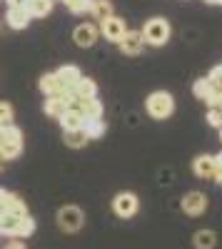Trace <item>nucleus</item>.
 <instances>
[{"instance_id": "obj_7", "label": "nucleus", "mask_w": 222, "mask_h": 249, "mask_svg": "<svg viewBox=\"0 0 222 249\" xmlns=\"http://www.w3.org/2000/svg\"><path fill=\"white\" fill-rule=\"evenodd\" d=\"M100 33H103L105 40H110V43H120V37L128 33V25H125L123 18L110 15V18H105V20H100Z\"/></svg>"}, {"instance_id": "obj_13", "label": "nucleus", "mask_w": 222, "mask_h": 249, "mask_svg": "<svg viewBox=\"0 0 222 249\" xmlns=\"http://www.w3.org/2000/svg\"><path fill=\"white\" fill-rule=\"evenodd\" d=\"M65 110H68V92H63V95H48L45 97V115L57 120Z\"/></svg>"}, {"instance_id": "obj_31", "label": "nucleus", "mask_w": 222, "mask_h": 249, "mask_svg": "<svg viewBox=\"0 0 222 249\" xmlns=\"http://www.w3.org/2000/svg\"><path fill=\"white\" fill-rule=\"evenodd\" d=\"M212 179H215L217 184H222V167H215V175H212Z\"/></svg>"}, {"instance_id": "obj_24", "label": "nucleus", "mask_w": 222, "mask_h": 249, "mask_svg": "<svg viewBox=\"0 0 222 249\" xmlns=\"http://www.w3.org/2000/svg\"><path fill=\"white\" fill-rule=\"evenodd\" d=\"M192 92H195V97L197 100H207V95L212 92V82L207 80V77H200V80H195V85H192Z\"/></svg>"}, {"instance_id": "obj_12", "label": "nucleus", "mask_w": 222, "mask_h": 249, "mask_svg": "<svg viewBox=\"0 0 222 249\" xmlns=\"http://www.w3.org/2000/svg\"><path fill=\"white\" fill-rule=\"evenodd\" d=\"M192 170L200 179H212L215 175V155H200L192 162Z\"/></svg>"}, {"instance_id": "obj_22", "label": "nucleus", "mask_w": 222, "mask_h": 249, "mask_svg": "<svg viewBox=\"0 0 222 249\" xmlns=\"http://www.w3.org/2000/svg\"><path fill=\"white\" fill-rule=\"evenodd\" d=\"M90 15L95 20H105L112 15V5L108 3V0H92V5H90Z\"/></svg>"}, {"instance_id": "obj_17", "label": "nucleus", "mask_w": 222, "mask_h": 249, "mask_svg": "<svg viewBox=\"0 0 222 249\" xmlns=\"http://www.w3.org/2000/svg\"><path fill=\"white\" fill-rule=\"evenodd\" d=\"M40 90L45 92V97H48V95H63V92H68V90L63 88V82L57 80L55 72H48V75L40 77Z\"/></svg>"}, {"instance_id": "obj_23", "label": "nucleus", "mask_w": 222, "mask_h": 249, "mask_svg": "<svg viewBox=\"0 0 222 249\" xmlns=\"http://www.w3.org/2000/svg\"><path fill=\"white\" fill-rule=\"evenodd\" d=\"M83 130H85V135H88L90 140H97V137L105 135V122L100 120V117H97V120H85Z\"/></svg>"}, {"instance_id": "obj_30", "label": "nucleus", "mask_w": 222, "mask_h": 249, "mask_svg": "<svg viewBox=\"0 0 222 249\" xmlns=\"http://www.w3.org/2000/svg\"><path fill=\"white\" fill-rule=\"evenodd\" d=\"M3 249H28V247H25V242H20V239H10Z\"/></svg>"}, {"instance_id": "obj_11", "label": "nucleus", "mask_w": 222, "mask_h": 249, "mask_svg": "<svg viewBox=\"0 0 222 249\" xmlns=\"http://www.w3.org/2000/svg\"><path fill=\"white\" fill-rule=\"evenodd\" d=\"M5 20H8V25H10L13 30H23V28H28V23H30V13H28L25 5H10Z\"/></svg>"}, {"instance_id": "obj_8", "label": "nucleus", "mask_w": 222, "mask_h": 249, "mask_svg": "<svg viewBox=\"0 0 222 249\" xmlns=\"http://www.w3.org/2000/svg\"><path fill=\"white\" fill-rule=\"evenodd\" d=\"M5 212H10V214H28V207L18 195H13V192H8V190L0 187V214H5Z\"/></svg>"}, {"instance_id": "obj_35", "label": "nucleus", "mask_w": 222, "mask_h": 249, "mask_svg": "<svg viewBox=\"0 0 222 249\" xmlns=\"http://www.w3.org/2000/svg\"><path fill=\"white\" fill-rule=\"evenodd\" d=\"M3 162H5V160H3V157H0V170H3Z\"/></svg>"}, {"instance_id": "obj_14", "label": "nucleus", "mask_w": 222, "mask_h": 249, "mask_svg": "<svg viewBox=\"0 0 222 249\" xmlns=\"http://www.w3.org/2000/svg\"><path fill=\"white\" fill-rule=\"evenodd\" d=\"M57 122H60V127H63V132H68V130H80V127L85 124V115L68 107L63 115L57 117Z\"/></svg>"}, {"instance_id": "obj_27", "label": "nucleus", "mask_w": 222, "mask_h": 249, "mask_svg": "<svg viewBox=\"0 0 222 249\" xmlns=\"http://www.w3.org/2000/svg\"><path fill=\"white\" fill-rule=\"evenodd\" d=\"M13 105L10 102H0V127H8V124H13Z\"/></svg>"}, {"instance_id": "obj_2", "label": "nucleus", "mask_w": 222, "mask_h": 249, "mask_svg": "<svg viewBox=\"0 0 222 249\" xmlns=\"http://www.w3.org/2000/svg\"><path fill=\"white\" fill-rule=\"evenodd\" d=\"M145 110H148V115H150L152 120H167V117L175 112V100H172L170 92L157 90V92H152V95L145 100Z\"/></svg>"}, {"instance_id": "obj_33", "label": "nucleus", "mask_w": 222, "mask_h": 249, "mask_svg": "<svg viewBox=\"0 0 222 249\" xmlns=\"http://www.w3.org/2000/svg\"><path fill=\"white\" fill-rule=\"evenodd\" d=\"M215 167H222V152L215 155Z\"/></svg>"}, {"instance_id": "obj_29", "label": "nucleus", "mask_w": 222, "mask_h": 249, "mask_svg": "<svg viewBox=\"0 0 222 249\" xmlns=\"http://www.w3.org/2000/svg\"><path fill=\"white\" fill-rule=\"evenodd\" d=\"M207 80L212 82V88H217V90H222V65H217V68H212V70H210V75H207Z\"/></svg>"}, {"instance_id": "obj_15", "label": "nucleus", "mask_w": 222, "mask_h": 249, "mask_svg": "<svg viewBox=\"0 0 222 249\" xmlns=\"http://www.w3.org/2000/svg\"><path fill=\"white\" fill-rule=\"evenodd\" d=\"M55 75H57V80H60V82H63V88H65L68 92L75 88V82H77L80 77H83L80 68H75V65H63V68H60Z\"/></svg>"}, {"instance_id": "obj_16", "label": "nucleus", "mask_w": 222, "mask_h": 249, "mask_svg": "<svg viewBox=\"0 0 222 249\" xmlns=\"http://www.w3.org/2000/svg\"><path fill=\"white\" fill-rule=\"evenodd\" d=\"M70 97H97V85L90 80V77H80L75 82V88L68 92Z\"/></svg>"}, {"instance_id": "obj_1", "label": "nucleus", "mask_w": 222, "mask_h": 249, "mask_svg": "<svg viewBox=\"0 0 222 249\" xmlns=\"http://www.w3.org/2000/svg\"><path fill=\"white\" fill-rule=\"evenodd\" d=\"M140 33H143V40H145L148 45L163 48L167 40H170V33H172V30H170V23H167L165 18H150Z\"/></svg>"}, {"instance_id": "obj_18", "label": "nucleus", "mask_w": 222, "mask_h": 249, "mask_svg": "<svg viewBox=\"0 0 222 249\" xmlns=\"http://www.w3.org/2000/svg\"><path fill=\"white\" fill-rule=\"evenodd\" d=\"M192 242H195V249H215L217 234L212 230H197L195 237H192Z\"/></svg>"}, {"instance_id": "obj_5", "label": "nucleus", "mask_w": 222, "mask_h": 249, "mask_svg": "<svg viewBox=\"0 0 222 249\" xmlns=\"http://www.w3.org/2000/svg\"><path fill=\"white\" fill-rule=\"evenodd\" d=\"M137 207H140V199L137 195L132 192H117L115 199H112V212L120 217V219H130L137 214Z\"/></svg>"}, {"instance_id": "obj_37", "label": "nucleus", "mask_w": 222, "mask_h": 249, "mask_svg": "<svg viewBox=\"0 0 222 249\" xmlns=\"http://www.w3.org/2000/svg\"><path fill=\"white\" fill-rule=\"evenodd\" d=\"M0 130H3V127H0Z\"/></svg>"}, {"instance_id": "obj_3", "label": "nucleus", "mask_w": 222, "mask_h": 249, "mask_svg": "<svg viewBox=\"0 0 222 249\" xmlns=\"http://www.w3.org/2000/svg\"><path fill=\"white\" fill-rule=\"evenodd\" d=\"M20 152H23V132L15 124H8V127L0 130V157L15 160Z\"/></svg>"}, {"instance_id": "obj_32", "label": "nucleus", "mask_w": 222, "mask_h": 249, "mask_svg": "<svg viewBox=\"0 0 222 249\" xmlns=\"http://www.w3.org/2000/svg\"><path fill=\"white\" fill-rule=\"evenodd\" d=\"M25 3H28V0H8V8L10 5H25Z\"/></svg>"}, {"instance_id": "obj_26", "label": "nucleus", "mask_w": 222, "mask_h": 249, "mask_svg": "<svg viewBox=\"0 0 222 249\" xmlns=\"http://www.w3.org/2000/svg\"><path fill=\"white\" fill-rule=\"evenodd\" d=\"M65 5H68V10H70V13L83 15V13H90L92 0H65Z\"/></svg>"}, {"instance_id": "obj_28", "label": "nucleus", "mask_w": 222, "mask_h": 249, "mask_svg": "<svg viewBox=\"0 0 222 249\" xmlns=\"http://www.w3.org/2000/svg\"><path fill=\"white\" fill-rule=\"evenodd\" d=\"M207 122L212 124V127H222V107H210V112H207Z\"/></svg>"}, {"instance_id": "obj_9", "label": "nucleus", "mask_w": 222, "mask_h": 249, "mask_svg": "<svg viewBox=\"0 0 222 249\" xmlns=\"http://www.w3.org/2000/svg\"><path fill=\"white\" fill-rule=\"evenodd\" d=\"M97 35H100V28L92 25V23H83V25H77L73 30V40L80 48H92L97 43Z\"/></svg>"}, {"instance_id": "obj_25", "label": "nucleus", "mask_w": 222, "mask_h": 249, "mask_svg": "<svg viewBox=\"0 0 222 249\" xmlns=\"http://www.w3.org/2000/svg\"><path fill=\"white\" fill-rule=\"evenodd\" d=\"M33 232H35V219L30 214H25L23 219H20V224H18V230H15L13 237H30Z\"/></svg>"}, {"instance_id": "obj_6", "label": "nucleus", "mask_w": 222, "mask_h": 249, "mask_svg": "<svg viewBox=\"0 0 222 249\" xmlns=\"http://www.w3.org/2000/svg\"><path fill=\"white\" fill-rule=\"evenodd\" d=\"M207 197L203 195V192H197V190H192V192H187L185 197H183V202H180V207H183V212L185 214H190V217H200V214H205L207 212Z\"/></svg>"}, {"instance_id": "obj_20", "label": "nucleus", "mask_w": 222, "mask_h": 249, "mask_svg": "<svg viewBox=\"0 0 222 249\" xmlns=\"http://www.w3.org/2000/svg\"><path fill=\"white\" fill-rule=\"evenodd\" d=\"M53 3H55V0H28L25 8H28L30 18H45L53 10Z\"/></svg>"}, {"instance_id": "obj_36", "label": "nucleus", "mask_w": 222, "mask_h": 249, "mask_svg": "<svg viewBox=\"0 0 222 249\" xmlns=\"http://www.w3.org/2000/svg\"><path fill=\"white\" fill-rule=\"evenodd\" d=\"M220 140H222V127H220Z\"/></svg>"}, {"instance_id": "obj_21", "label": "nucleus", "mask_w": 222, "mask_h": 249, "mask_svg": "<svg viewBox=\"0 0 222 249\" xmlns=\"http://www.w3.org/2000/svg\"><path fill=\"white\" fill-rule=\"evenodd\" d=\"M23 217H25V214H10V212L0 214V234H10V237H13Z\"/></svg>"}, {"instance_id": "obj_34", "label": "nucleus", "mask_w": 222, "mask_h": 249, "mask_svg": "<svg viewBox=\"0 0 222 249\" xmlns=\"http://www.w3.org/2000/svg\"><path fill=\"white\" fill-rule=\"evenodd\" d=\"M205 3H212V5H222V0H205Z\"/></svg>"}, {"instance_id": "obj_10", "label": "nucleus", "mask_w": 222, "mask_h": 249, "mask_svg": "<svg viewBox=\"0 0 222 249\" xmlns=\"http://www.w3.org/2000/svg\"><path fill=\"white\" fill-rule=\"evenodd\" d=\"M120 50H123V55H140L145 48V40H143V33L137 30H128L123 37H120Z\"/></svg>"}, {"instance_id": "obj_19", "label": "nucleus", "mask_w": 222, "mask_h": 249, "mask_svg": "<svg viewBox=\"0 0 222 249\" xmlns=\"http://www.w3.org/2000/svg\"><path fill=\"white\" fill-rule=\"evenodd\" d=\"M63 140H65V144L68 147H73V150H80V147H85L88 144V135H85V130L80 127V130H68V132H63Z\"/></svg>"}, {"instance_id": "obj_4", "label": "nucleus", "mask_w": 222, "mask_h": 249, "mask_svg": "<svg viewBox=\"0 0 222 249\" xmlns=\"http://www.w3.org/2000/svg\"><path fill=\"white\" fill-rule=\"evenodd\" d=\"M83 224H85V214H83L80 207L65 204V207H60V210H57V227L63 232H68V234L80 232V230H83Z\"/></svg>"}]
</instances>
